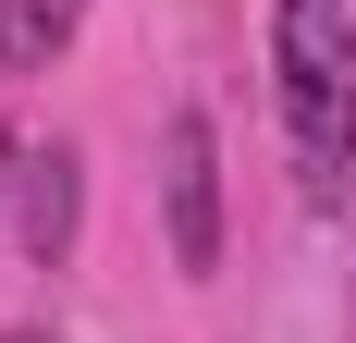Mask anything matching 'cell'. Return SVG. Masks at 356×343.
<instances>
[{"label": "cell", "instance_id": "cell-1", "mask_svg": "<svg viewBox=\"0 0 356 343\" xmlns=\"http://www.w3.org/2000/svg\"><path fill=\"white\" fill-rule=\"evenodd\" d=\"M270 110H283L295 196L332 221L356 184V12L344 0H270Z\"/></svg>", "mask_w": 356, "mask_h": 343}, {"label": "cell", "instance_id": "cell-2", "mask_svg": "<svg viewBox=\"0 0 356 343\" xmlns=\"http://www.w3.org/2000/svg\"><path fill=\"white\" fill-rule=\"evenodd\" d=\"M160 221H172V270H221V135H209V110L160 123Z\"/></svg>", "mask_w": 356, "mask_h": 343}, {"label": "cell", "instance_id": "cell-3", "mask_svg": "<svg viewBox=\"0 0 356 343\" xmlns=\"http://www.w3.org/2000/svg\"><path fill=\"white\" fill-rule=\"evenodd\" d=\"M13 233H25V258H37V270H62V258H74V233H86V160H74V147H25Z\"/></svg>", "mask_w": 356, "mask_h": 343}, {"label": "cell", "instance_id": "cell-4", "mask_svg": "<svg viewBox=\"0 0 356 343\" xmlns=\"http://www.w3.org/2000/svg\"><path fill=\"white\" fill-rule=\"evenodd\" d=\"M74 25H86V0H0V86L49 74L74 49Z\"/></svg>", "mask_w": 356, "mask_h": 343}, {"label": "cell", "instance_id": "cell-5", "mask_svg": "<svg viewBox=\"0 0 356 343\" xmlns=\"http://www.w3.org/2000/svg\"><path fill=\"white\" fill-rule=\"evenodd\" d=\"M13 184H25V135L0 123V208H13Z\"/></svg>", "mask_w": 356, "mask_h": 343}, {"label": "cell", "instance_id": "cell-6", "mask_svg": "<svg viewBox=\"0 0 356 343\" xmlns=\"http://www.w3.org/2000/svg\"><path fill=\"white\" fill-rule=\"evenodd\" d=\"M0 343H62V331H0Z\"/></svg>", "mask_w": 356, "mask_h": 343}]
</instances>
